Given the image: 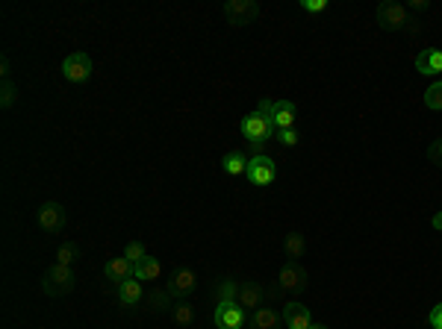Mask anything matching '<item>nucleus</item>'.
Masks as SVG:
<instances>
[{"label":"nucleus","mask_w":442,"mask_h":329,"mask_svg":"<svg viewBox=\"0 0 442 329\" xmlns=\"http://www.w3.org/2000/svg\"><path fill=\"white\" fill-rule=\"evenodd\" d=\"M242 135L251 142L254 150H262V147L269 144L274 135H278V129H274V124H271L269 115L260 112V109H254L251 115L242 118Z\"/></svg>","instance_id":"f257e3e1"},{"label":"nucleus","mask_w":442,"mask_h":329,"mask_svg":"<svg viewBox=\"0 0 442 329\" xmlns=\"http://www.w3.org/2000/svg\"><path fill=\"white\" fill-rule=\"evenodd\" d=\"M260 112H265L271 118L274 129H295V118H298V112H295V103L289 101H260Z\"/></svg>","instance_id":"f03ea898"},{"label":"nucleus","mask_w":442,"mask_h":329,"mask_svg":"<svg viewBox=\"0 0 442 329\" xmlns=\"http://www.w3.org/2000/svg\"><path fill=\"white\" fill-rule=\"evenodd\" d=\"M62 77L68 83H86V79L92 77V59H88V53H83V51L68 53L62 59Z\"/></svg>","instance_id":"7ed1b4c3"},{"label":"nucleus","mask_w":442,"mask_h":329,"mask_svg":"<svg viewBox=\"0 0 442 329\" xmlns=\"http://www.w3.org/2000/svg\"><path fill=\"white\" fill-rule=\"evenodd\" d=\"M42 288H45V294H53V297L68 294V291L74 288V274H71V267H68V265H53L51 271L45 274Z\"/></svg>","instance_id":"20e7f679"},{"label":"nucleus","mask_w":442,"mask_h":329,"mask_svg":"<svg viewBox=\"0 0 442 329\" xmlns=\"http://www.w3.org/2000/svg\"><path fill=\"white\" fill-rule=\"evenodd\" d=\"M245 176H248L254 185H271L274 176H278V165H274L269 156L257 153V156L248 159V171H245Z\"/></svg>","instance_id":"39448f33"},{"label":"nucleus","mask_w":442,"mask_h":329,"mask_svg":"<svg viewBox=\"0 0 442 329\" xmlns=\"http://www.w3.org/2000/svg\"><path fill=\"white\" fill-rule=\"evenodd\" d=\"M378 24L383 29H407V24H413V21H410V15H407V6L386 0V3L378 6Z\"/></svg>","instance_id":"423d86ee"},{"label":"nucleus","mask_w":442,"mask_h":329,"mask_svg":"<svg viewBox=\"0 0 442 329\" xmlns=\"http://www.w3.org/2000/svg\"><path fill=\"white\" fill-rule=\"evenodd\" d=\"M224 15H228V21L233 27H245V24H254V18L260 15V6L254 0H228Z\"/></svg>","instance_id":"0eeeda50"},{"label":"nucleus","mask_w":442,"mask_h":329,"mask_svg":"<svg viewBox=\"0 0 442 329\" xmlns=\"http://www.w3.org/2000/svg\"><path fill=\"white\" fill-rule=\"evenodd\" d=\"M212 321H215V326H219V329H242L245 308L239 303H233V300H221L219 306H215Z\"/></svg>","instance_id":"6e6552de"},{"label":"nucleus","mask_w":442,"mask_h":329,"mask_svg":"<svg viewBox=\"0 0 442 329\" xmlns=\"http://www.w3.org/2000/svg\"><path fill=\"white\" fill-rule=\"evenodd\" d=\"M307 285V271L298 262H286L278 274V288L280 291H301Z\"/></svg>","instance_id":"1a4fd4ad"},{"label":"nucleus","mask_w":442,"mask_h":329,"mask_svg":"<svg viewBox=\"0 0 442 329\" xmlns=\"http://www.w3.org/2000/svg\"><path fill=\"white\" fill-rule=\"evenodd\" d=\"M36 221L38 226L45 229V233H59V229L65 226V209L59 206V203H42V209H38V215H36Z\"/></svg>","instance_id":"9d476101"},{"label":"nucleus","mask_w":442,"mask_h":329,"mask_svg":"<svg viewBox=\"0 0 442 329\" xmlns=\"http://www.w3.org/2000/svg\"><path fill=\"white\" fill-rule=\"evenodd\" d=\"M283 324H286V329H310V324H312L310 308L304 303H286V308H283Z\"/></svg>","instance_id":"9b49d317"},{"label":"nucleus","mask_w":442,"mask_h":329,"mask_svg":"<svg viewBox=\"0 0 442 329\" xmlns=\"http://www.w3.org/2000/svg\"><path fill=\"white\" fill-rule=\"evenodd\" d=\"M195 285H198V274H195L192 267H180V271H174V276H171L169 294H177V297H183V294L195 291Z\"/></svg>","instance_id":"f8f14e48"},{"label":"nucleus","mask_w":442,"mask_h":329,"mask_svg":"<svg viewBox=\"0 0 442 329\" xmlns=\"http://www.w3.org/2000/svg\"><path fill=\"white\" fill-rule=\"evenodd\" d=\"M416 71H419V74H425V77L442 74V51H434V47L421 51V53L416 56Z\"/></svg>","instance_id":"ddd939ff"},{"label":"nucleus","mask_w":442,"mask_h":329,"mask_svg":"<svg viewBox=\"0 0 442 329\" xmlns=\"http://www.w3.org/2000/svg\"><path fill=\"white\" fill-rule=\"evenodd\" d=\"M142 282L136 276L124 279V282H118V300H121V306H136L142 300Z\"/></svg>","instance_id":"4468645a"},{"label":"nucleus","mask_w":442,"mask_h":329,"mask_svg":"<svg viewBox=\"0 0 442 329\" xmlns=\"http://www.w3.org/2000/svg\"><path fill=\"white\" fill-rule=\"evenodd\" d=\"M103 274H106V279H112V282H124V279L133 276V265L127 262L124 256H118V259H110V262L103 265Z\"/></svg>","instance_id":"2eb2a0df"},{"label":"nucleus","mask_w":442,"mask_h":329,"mask_svg":"<svg viewBox=\"0 0 442 329\" xmlns=\"http://www.w3.org/2000/svg\"><path fill=\"white\" fill-rule=\"evenodd\" d=\"M160 259H154V256H145L139 265H133V276L139 279V282H151V279H160Z\"/></svg>","instance_id":"dca6fc26"},{"label":"nucleus","mask_w":442,"mask_h":329,"mask_svg":"<svg viewBox=\"0 0 442 329\" xmlns=\"http://www.w3.org/2000/svg\"><path fill=\"white\" fill-rule=\"evenodd\" d=\"M236 303H239L242 308H251V312H254V306L260 308V303H262V288H260V285H254V282H245V285H239V294H236Z\"/></svg>","instance_id":"f3484780"},{"label":"nucleus","mask_w":442,"mask_h":329,"mask_svg":"<svg viewBox=\"0 0 442 329\" xmlns=\"http://www.w3.org/2000/svg\"><path fill=\"white\" fill-rule=\"evenodd\" d=\"M251 329H278V312L269 306H260L251 312Z\"/></svg>","instance_id":"a211bd4d"},{"label":"nucleus","mask_w":442,"mask_h":329,"mask_svg":"<svg viewBox=\"0 0 442 329\" xmlns=\"http://www.w3.org/2000/svg\"><path fill=\"white\" fill-rule=\"evenodd\" d=\"M221 168H224V174L228 176H239L248 171V156H245L242 150H230L228 156L221 159Z\"/></svg>","instance_id":"6ab92c4d"},{"label":"nucleus","mask_w":442,"mask_h":329,"mask_svg":"<svg viewBox=\"0 0 442 329\" xmlns=\"http://www.w3.org/2000/svg\"><path fill=\"white\" fill-rule=\"evenodd\" d=\"M283 247H286V256L295 262V259L304 256V247H307V244H304V235L301 233H289L286 235V244H283Z\"/></svg>","instance_id":"aec40b11"},{"label":"nucleus","mask_w":442,"mask_h":329,"mask_svg":"<svg viewBox=\"0 0 442 329\" xmlns=\"http://www.w3.org/2000/svg\"><path fill=\"white\" fill-rule=\"evenodd\" d=\"M171 317H174V324L189 326L195 321V308L189 303H177V306H171Z\"/></svg>","instance_id":"412c9836"},{"label":"nucleus","mask_w":442,"mask_h":329,"mask_svg":"<svg viewBox=\"0 0 442 329\" xmlns=\"http://www.w3.org/2000/svg\"><path fill=\"white\" fill-rule=\"evenodd\" d=\"M425 106H428V109H437V112L442 109V79H439V83H434V85H430L428 92H425Z\"/></svg>","instance_id":"4be33fe9"},{"label":"nucleus","mask_w":442,"mask_h":329,"mask_svg":"<svg viewBox=\"0 0 442 329\" xmlns=\"http://www.w3.org/2000/svg\"><path fill=\"white\" fill-rule=\"evenodd\" d=\"M74 262H77V244L68 241V244H62L56 250V265H68V267H71Z\"/></svg>","instance_id":"5701e85b"},{"label":"nucleus","mask_w":442,"mask_h":329,"mask_svg":"<svg viewBox=\"0 0 442 329\" xmlns=\"http://www.w3.org/2000/svg\"><path fill=\"white\" fill-rule=\"evenodd\" d=\"M145 256H147V253H145V247H142L139 241H130V244H127V250H124V259H127V262H130V265H139Z\"/></svg>","instance_id":"b1692460"},{"label":"nucleus","mask_w":442,"mask_h":329,"mask_svg":"<svg viewBox=\"0 0 442 329\" xmlns=\"http://www.w3.org/2000/svg\"><path fill=\"white\" fill-rule=\"evenodd\" d=\"M236 294H239V282H233V279H228V282L219 285V303L221 300H233L236 303Z\"/></svg>","instance_id":"393cba45"},{"label":"nucleus","mask_w":442,"mask_h":329,"mask_svg":"<svg viewBox=\"0 0 442 329\" xmlns=\"http://www.w3.org/2000/svg\"><path fill=\"white\" fill-rule=\"evenodd\" d=\"M278 142L286 144V147H295V144L301 142V135H298V129H280V133H278Z\"/></svg>","instance_id":"a878e982"},{"label":"nucleus","mask_w":442,"mask_h":329,"mask_svg":"<svg viewBox=\"0 0 442 329\" xmlns=\"http://www.w3.org/2000/svg\"><path fill=\"white\" fill-rule=\"evenodd\" d=\"M428 156H430V162L442 168V138H437V142L428 147Z\"/></svg>","instance_id":"bb28decb"},{"label":"nucleus","mask_w":442,"mask_h":329,"mask_svg":"<svg viewBox=\"0 0 442 329\" xmlns=\"http://www.w3.org/2000/svg\"><path fill=\"white\" fill-rule=\"evenodd\" d=\"M301 9H307V12H324L328 0H301Z\"/></svg>","instance_id":"cd10ccee"},{"label":"nucleus","mask_w":442,"mask_h":329,"mask_svg":"<svg viewBox=\"0 0 442 329\" xmlns=\"http://www.w3.org/2000/svg\"><path fill=\"white\" fill-rule=\"evenodd\" d=\"M428 321H430V326H434V329H442V303H439V306H434V308H430Z\"/></svg>","instance_id":"c85d7f7f"},{"label":"nucleus","mask_w":442,"mask_h":329,"mask_svg":"<svg viewBox=\"0 0 442 329\" xmlns=\"http://www.w3.org/2000/svg\"><path fill=\"white\" fill-rule=\"evenodd\" d=\"M12 101H15V88H12V83H3V97H0V103L9 109V106H12Z\"/></svg>","instance_id":"c756f323"},{"label":"nucleus","mask_w":442,"mask_h":329,"mask_svg":"<svg viewBox=\"0 0 442 329\" xmlns=\"http://www.w3.org/2000/svg\"><path fill=\"white\" fill-rule=\"evenodd\" d=\"M151 300L156 303V308H169V306H165V303H169V294H165V291H160V294H151Z\"/></svg>","instance_id":"7c9ffc66"},{"label":"nucleus","mask_w":442,"mask_h":329,"mask_svg":"<svg viewBox=\"0 0 442 329\" xmlns=\"http://www.w3.org/2000/svg\"><path fill=\"white\" fill-rule=\"evenodd\" d=\"M428 6H430L428 0H410V9H413V12H425Z\"/></svg>","instance_id":"2f4dec72"},{"label":"nucleus","mask_w":442,"mask_h":329,"mask_svg":"<svg viewBox=\"0 0 442 329\" xmlns=\"http://www.w3.org/2000/svg\"><path fill=\"white\" fill-rule=\"evenodd\" d=\"M434 226H437V229H442V212L434 218Z\"/></svg>","instance_id":"473e14b6"},{"label":"nucleus","mask_w":442,"mask_h":329,"mask_svg":"<svg viewBox=\"0 0 442 329\" xmlns=\"http://www.w3.org/2000/svg\"><path fill=\"white\" fill-rule=\"evenodd\" d=\"M310 329H328V326H324V324H310Z\"/></svg>","instance_id":"72a5a7b5"}]
</instances>
